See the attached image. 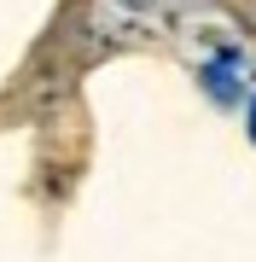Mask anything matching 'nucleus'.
Wrapping results in <instances>:
<instances>
[{"mask_svg": "<svg viewBox=\"0 0 256 262\" xmlns=\"http://www.w3.org/2000/svg\"><path fill=\"white\" fill-rule=\"evenodd\" d=\"M250 134H256V111H250Z\"/></svg>", "mask_w": 256, "mask_h": 262, "instance_id": "1", "label": "nucleus"}]
</instances>
